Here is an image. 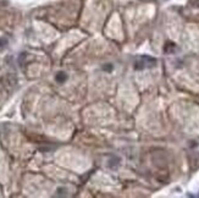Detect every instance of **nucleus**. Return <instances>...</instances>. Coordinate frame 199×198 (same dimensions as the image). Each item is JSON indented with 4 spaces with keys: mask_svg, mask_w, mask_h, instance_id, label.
Wrapping results in <instances>:
<instances>
[{
    "mask_svg": "<svg viewBox=\"0 0 199 198\" xmlns=\"http://www.w3.org/2000/svg\"><path fill=\"white\" fill-rule=\"evenodd\" d=\"M56 81L57 82H60V83H62V82H65L66 81V78H67V76H66V73L65 72H59L57 75H56Z\"/></svg>",
    "mask_w": 199,
    "mask_h": 198,
    "instance_id": "1",
    "label": "nucleus"
},
{
    "mask_svg": "<svg viewBox=\"0 0 199 198\" xmlns=\"http://www.w3.org/2000/svg\"><path fill=\"white\" fill-rule=\"evenodd\" d=\"M6 43H7L6 39H0V47H5Z\"/></svg>",
    "mask_w": 199,
    "mask_h": 198,
    "instance_id": "2",
    "label": "nucleus"
}]
</instances>
